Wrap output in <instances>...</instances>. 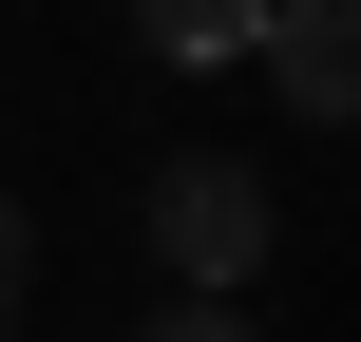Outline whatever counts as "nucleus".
I'll return each instance as SVG.
<instances>
[{
	"label": "nucleus",
	"instance_id": "obj_2",
	"mask_svg": "<svg viewBox=\"0 0 361 342\" xmlns=\"http://www.w3.org/2000/svg\"><path fill=\"white\" fill-rule=\"evenodd\" d=\"M247 38H267L286 114H305V133H343V95H361V0H267Z\"/></svg>",
	"mask_w": 361,
	"mask_h": 342
},
{
	"label": "nucleus",
	"instance_id": "obj_4",
	"mask_svg": "<svg viewBox=\"0 0 361 342\" xmlns=\"http://www.w3.org/2000/svg\"><path fill=\"white\" fill-rule=\"evenodd\" d=\"M152 342H247V305H171V324H152Z\"/></svg>",
	"mask_w": 361,
	"mask_h": 342
},
{
	"label": "nucleus",
	"instance_id": "obj_5",
	"mask_svg": "<svg viewBox=\"0 0 361 342\" xmlns=\"http://www.w3.org/2000/svg\"><path fill=\"white\" fill-rule=\"evenodd\" d=\"M19 267H38V248H19V190H0V305H19Z\"/></svg>",
	"mask_w": 361,
	"mask_h": 342
},
{
	"label": "nucleus",
	"instance_id": "obj_1",
	"mask_svg": "<svg viewBox=\"0 0 361 342\" xmlns=\"http://www.w3.org/2000/svg\"><path fill=\"white\" fill-rule=\"evenodd\" d=\"M152 248H171L190 286H247V267H267V171H247V152H171V171H152Z\"/></svg>",
	"mask_w": 361,
	"mask_h": 342
},
{
	"label": "nucleus",
	"instance_id": "obj_3",
	"mask_svg": "<svg viewBox=\"0 0 361 342\" xmlns=\"http://www.w3.org/2000/svg\"><path fill=\"white\" fill-rule=\"evenodd\" d=\"M247 19H267V0H133V38H152V57H190V76H209V57H247Z\"/></svg>",
	"mask_w": 361,
	"mask_h": 342
}]
</instances>
